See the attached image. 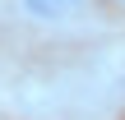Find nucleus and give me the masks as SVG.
Listing matches in <instances>:
<instances>
[{
	"instance_id": "obj_1",
	"label": "nucleus",
	"mask_w": 125,
	"mask_h": 120,
	"mask_svg": "<svg viewBox=\"0 0 125 120\" xmlns=\"http://www.w3.org/2000/svg\"><path fill=\"white\" fill-rule=\"evenodd\" d=\"M9 9L37 32H79L97 18V0H9Z\"/></svg>"
},
{
	"instance_id": "obj_2",
	"label": "nucleus",
	"mask_w": 125,
	"mask_h": 120,
	"mask_svg": "<svg viewBox=\"0 0 125 120\" xmlns=\"http://www.w3.org/2000/svg\"><path fill=\"white\" fill-rule=\"evenodd\" d=\"M111 5H121V9H125V0H111Z\"/></svg>"
}]
</instances>
